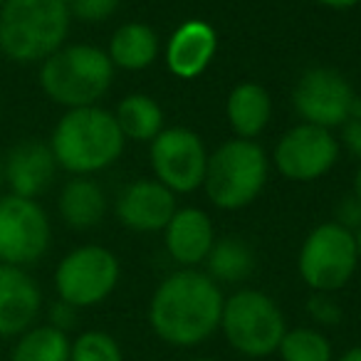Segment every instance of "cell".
I'll return each mask as SVG.
<instances>
[{"instance_id": "6da1fadb", "label": "cell", "mask_w": 361, "mask_h": 361, "mask_svg": "<svg viewBox=\"0 0 361 361\" xmlns=\"http://www.w3.org/2000/svg\"><path fill=\"white\" fill-rule=\"evenodd\" d=\"M226 297L216 280L201 270L183 267L169 275L149 305V324L164 344L191 349L221 329Z\"/></svg>"}, {"instance_id": "7a4b0ae2", "label": "cell", "mask_w": 361, "mask_h": 361, "mask_svg": "<svg viewBox=\"0 0 361 361\" xmlns=\"http://www.w3.org/2000/svg\"><path fill=\"white\" fill-rule=\"evenodd\" d=\"M124 134L114 114L102 106L67 109L50 136L57 166L77 176H90L111 166L124 151Z\"/></svg>"}, {"instance_id": "3957f363", "label": "cell", "mask_w": 361, "mask_h": 361, "mask_svg": "<svg viewBox=\"0 0 361 361\" xmlns=\"http://www.w3.org/2000/svg\"><path fill=\"white\" fill-rule=\"evenodd\" d=\"M72 13L62 0H6L0 6V52L13 62H45L67 40Z\"/></svg>"}, {"instance_id": "277c9868", "label": "cell", "mask_w": 361, "mask_h": 361, "mask_svg": "<svg viewBox=\"0 0 361 361\" xmlns=\"http://www.w3.org/2000/svg\"><path fill=\"white\" fill-rule=\"evenodd\" d=\"M114 65L94 45H62L40 67V87L55 104L67 109L94 106L109 92Z\"/></svg>"}, {"instance_id": "5b68a950", "label": "cell", "mask_w": 361, "mask_h": 361, "mask_svg": "<svg viewBox=\"0 0 361 361\" xmlns=\"http://www.w3.org/2000/svg\"><path fill=\"white\" fill-rule=\"evenodd\" d=\"M267 183V156L252 139H231L208 156L206 193L223 211L245 208Z\"/></svg>"}, {"instance_id": "8992f818", "label": "cell", "mask_w": 361, "mask_h": 361, "mask_svg": "<svg viewBox=\"0 0 361 361\" xmlns=\"http://www.w3.org/2000/svg\"><path fill=\"white\" fill-rule=\"evenodd\" d=\"M221 331L238 354L265 359L277 354L287 331V319L270 295L260 290H238L223 305Z\"/></svg>"}, {"instance_id": "52a82bcc", "label": "cell", "mask_w": 361, "mask_h": 361, "mask_svg": "<svg viewBox=\"0 0 361 361\" xmlns=\"http://www.w3.org/2000/svg\"><path fill=\"white\" fill-rule=\"evenodd\" d=\"M359 267L356 233L336 221L317 226L302 243L297 270L312 292H331L349 285Z\"/></svg>"}, {"instance_id": "ba28073f", "label": "cell", "mask_w": 361, "mask_h": 361, "mask_svg": "<svg viewBox=\"0 0 361 361\" xmlns=\"http://www.w3.org/2000/svg\"><path fill=\"white\" fill-rule=\"evenodd\" d=\"M119 260L102 245L75 247L55 270V290L62 302L77 307H94L114 292L119 282Z\"/></svg>"}, {"instance_id": "9c48e42d", "label": "cell", "mask_w": 361, "mask_h": 361, "mask_svg": "<svg viewBox=\"0 0 361 361\" xmlns=\"http://www.w3.org/2000/svg\"><path fill=\"white\" fill-rule=\"evenodd\" d=\"M50 247V218L35 198L0 196V262L25 267Z\"/></svg>"}, {"instance_id": "30bf717a", "label": "cell", "mask_w": 361, "mask_h": 361, "mask_svg": "<svg viewBox=\"0 0 361 361\" xmlns=\"http://www.w3.org/2000/svg\"><path fill=\"white\" fill-rule=\"evenodd\" d=\"M151 166L156 180L171 193H191L206 180V144L196 131L186 126H171L151 141Z\"/></svg>"}, {"instance_id": "8fae6325", "label": "cell", "mask_w": 361, "mask_h": 361, "mask_svg": "<svg viewBox=\"0 0 361 361\" xmlns=\"http://www.w3.org/2000/svg\"><path fill=\"white\" fill-rule=\"evenodd\" d=\"M356 99L359 97L354 94L346 77L331 67L307 70L292 94L295 109L305 119V124H314L322 129L344 126L351 119Z\"/></svg>"}, {"instance_id": "7c38bea8", "label": "cell", "mask_w": 361, "mask_h": 361, "mask_svg": "<svg viewBox=\"0 0 361 361\" xmlns=\"http://www.w3.org/2000/svg\"><path fill=\"white\" fill-rule=\"evenodd\" d=\"M272 159L287 180L310 183L331 171L339 159V141L329 129L302 121L277 141Z\"/></svg>"}, {"instance_id": "4fadbf2b", "label": "cell", "mask_w": 361, "mask_h": 361, "mask_svg": "<svg viewBox=\"0 0 361 361\" xmlns=\"http://www.w3.org/2000/svg\"><path fill=\"white\" fill-rule=\"evenodd\" d=\"M176 211V196L159 180H134L116 198V216L136 233L164 231Z\"/></svg>"}, {"instance_id": "5bb4252c", "label": "cell", "mask_w": 361, "mask_h": 361, "mask_svg": "<svg viewBox=\"0 0 361 361\" xmlns=\"http://www.w3.org/2000/svg\"><path fill=\"white\" fill-rule=\"evenodd\" d=\"M57 173V161L50 144L37 139H25L16 144L6 156L3 176L16 196L37 198L50 188Z\"/></svg>"}, {"instance_id": "9a60e30c", "label": "cell", "mask_w": 361, "mask_h": 361, "mask_svg": "<svg viewBox=\"0 0 361 361\" xmlns=\"http://www.w3.org/2000/svg\"><path fill=\"white\" fill-rule=\"evenodd\" d=\"M42 307L37 282L23 267L0 262V336H20L35 324Z\"/></svg>"}, {"instance_id": "2e32d148", "label": "cell", "mask_w": 361, "mask_h": 361, "mask_svg": "<svg viewBox=\"0 0 361 361\" xmlns=\"http://www.w3.org/2000/svg\"><path fill=\"white\" fill-rule=\"evenodd\" d=\"M164 233L171 260L183 267H196L206 262L208 252L216 243L213 223L201 208H178L169 226L164 228Z\"/></svg>"}, {"instance_id": "e0dca14e", "label": "cell", "mask_w": 361, "mask_h": 361, "mask_svg": "<svg viewBox=\"0 0 361 361\" xmlns=\"http://www.w3.org/2000/svg\"><path fill=\"white\" fill-rule=\"evenodd\" d=\"M216 47V30L208 23L186 20L171 35L169 45H166V65L176 77L193 80L211 65Z\"/></svg>"}, {"instance_id": "ac0fdd59", "label": "cell", "mask_w": 361, "mask_h": 361, "mask_svg": "<svg viewBox=\"0 0 361 361\" xmlns=\"http://www.w3.org/2000/svg\"><path fill=\"white\" fill-rule=\"evenodd\" d=\"M226 114L238 139H255L270 121V94L265 92V87L255 85V82H243L228 94Z\"/></svg>"}, {"instance_id": "d6986e66", "label": "cell", "mask_w": 361, "mask_h": 361, "mask_svg": "<svg viewBox=\"0 0 361 361\" xmlns=\"http://www.w3.org/2000/svg\"><path fill=\"white\" fill-rule=\"evenodd\" d=\"M106 213V196L97 180L77 176L60 193V216L75 231H87L102 223Z\"/></svg>"}, {"instance_id": "ffe728a7", "label": "cell", "mask_w": 361, "mask_h": 361, "mask_svg": "<svg viewBox=\"0 0 361 361\" xmlns=\"http://www.w3.org/2000/svg\"><path fill=\"white\" fill-rule=\"evenodd\" d=\"M109 60L121 70H144L159 57V35L144 23H126L111 35Z\"/></svg>"}, {"instance_id": "44dd1931", "label": "cell", "mask_w": 361, "mask_h": 361, "mask_svg": "<svg viewBox=\"0 0 361 361\" xmlns=\"http://www.w3.org/2000/svg\"><path fill=\"white\" fill-rule=\"evenodd\" d=\"M206 265V275L218 285H238V282H245L255 270V252L245 240L231 235L213 243Z\"/></svg>"}, {"instance_id": "7402d4cb", "label": "cell", "mask_w": 361, "mask_h": 361, "mask_svg": "<svg viewBox=\"0 0 361 361\" xmlns=\"http://www.w3.org/2000/svg\"><path fill=\"white\" fill-rule=\"evenodd\" d=\"M114 119L124 139L131 141H154L164 131V111L146 94H129L121 99Z\"/></svg>"}, {"instance_id": "603a6c76", "label": "cell", "mask_w": 361, "mask_h": 361, "mask_svg": "<svg viewBox=\"0 0 361 361\" xmlns=\"http://www.w3.org/2000/svg\"><path fill=\"white\" fill-rule=\"evenodd\" d=\"M72 341L67 331L52 324L30 326L18 336L11 351V361H70Z\"/></svg>"}, {"instance_id": "cb8c5ba5", "label": "cell", "mask_w": 361, "mask_h": 361, "mask_svg": "<svg viewBox=\"0 0 361 361\" xmlns=\"http://www.w3.org/2000/svg\"><path fill=\"white\" fill-rule=\"evenodd\" d=\"M277 354L282 361H334V346L324 331L314 326H295L285 331Z\"/></svg>"}, {"instance_id": "d4e9b609", "label": "cell", "mask_w": 361, "mask_h": 361, "mask_svg": "<svg viewBox=\"0 0 361 361\" xmlns=\"http://www.w3.org/2000/svg\"><path fill=\"white\" fill-rule=\"evenodd\" d=\"M70 361H124V351L111 334L90 329L72 341Z\"/></svg>"}, {"instance_id": "484cf974", "label": "cell", "mask_w": 361, "mask_h": 361, "mask_svg": "<svg viewBox=\"0 0 361 361\" xmlns=\"http://www.w3.org/2000/svg\"><path fill=\"white\" fill-rule=\"evenodd\" d=\"M307 312H310L312 319L322 326H336L341 322V317H344L339 302L331 295H326V292H314V295L307 300Z\"/></svg>"}, {"instance_id": "4316f807", "label": "cell", "mask_w": 361, "mask_h": 361, "mask_svg": "<svg viewBox=\"0 0 361 361\" xmlns=\"http://www.w3.org/2000/svg\"><path fill=\"white\" fill-rule=\"evenodd\" d=\"M119 8V0H72L70 13L72 18L82 23H102L111 18Z\"/></svg>"}, {"instance_id": "83f0119b", "label": "cell", "mask_w": 361, "mask_h": 361, "mask_svg": "<svg viewBox=\"0 0 361 361\" xmlns=\"http://www.w3.org/2000/svg\"><path fill=\"white\" fill-rule=\"evenodd\" d=\"M336 223L349 228V231L351 228H356V231L361 228V203L354 196L339 203V208H336Z\"/></svg>"}, {"instance_id": "f1b7e54d", "label": "cell", "mask_w": 361, "mask_h": 361, "mask_svg": "<svg viewBox=\"0 0 361 361\" xmlns=\"http://www.w3.org/2000/svg\"><path fill=\"white\" fill-rule=\"evenodd\" d=\"M77 322V307L67 305V302H55L50 310V324L57 326V329L62 331H70L72 326H75Z\"/></svg>"}, {"instance_id": "f546056e", "label": "cell", "mask_w": 361, "mask_h": 361, "mask_svg": "<svg viewBox=\"0 0 361 361\" xmlns=\"http://www.w3.org/2000/svg\"><path fill=\"white\" fill-rule=\"evenodd\" d=\"M341 129H344V131H341V136H344L346 149L361 159V116H351V119L346 121Z\"/></svg>"}, {"instance_id": "4dcf8cb0", "label": "cell", "mask_w": 361, "mask_h": 361, "mask_svg": "<svg viewBox=\"0 0 361 361\" xmlns=\"http://www.w3.org/2000/svg\"><path fill=\"white\" fill-rule=\"evenodd\" d=\"M317 3H322V6H326V8H331V11H346V8L359 6L361 0H317Z\"/></svg>"}, {"instance_id": "1f68e13d", "label": "cell", "mask_w": 361, "mask_h": 361, "mask_svg": "<svg viewBox=\"0 0 361 361\" xmlns=\"http://www.w3.org/2000/svg\"><path fill=\"white\" fill-rule=\"evenodd\" d=\"M334 361H361V344L359 346H351V349H346L341 356H336Z\"/></svg>"}, {"instance_id": "d6a6232c", "label": "cell", "mask_w": 361, "mask_h": 361, "mask_svg": "<svg viewBox=\"0 0 361 361\" xmlns=\"http://www.w3.org/2000/svg\"><path fill=\"white\" fill-rule=\"evenodd\" d=\"M354 198L361 203V166H359V171H356V178H354Z\"/></svg>"}, {"instance_id": "836d02e7", "label": "cell", "mask_w": 361, "mask_h": 361, "mask_svg": "<svg viewBox=\"0 0 361 361\" xmlns=\"http://www.w3.org/2000/svg\"><path fill=\"white\" fill-rule=\"evenodd\" d=\"M356 247H359V262H361V228L356 231Z\"/></svg>"}, {"instance_id": "e575fe53", "label": "cell", "mask_w": 361, "mask_h": 361, "mask_svg": "<svg viewBox=\"0 0 361 361\" xmlns=\"http://www.w3.org/2000/svg\"><path fill=\"white\" fill-rule=\"evenodd\" d=\"M3 183H6V176H3V164H0V188H3Z\"/></svg>"}, {"instance_id": "d590c367", "label": "cell", "mask_w": 361, "mask_h": 361, "mask_svg": "<svg viewBox=\"0 0 361 361\" xmlns=\"http://www.w3.org/2000/svg\"><path fill=\"white\" fill-rule=\"evenodd\" d=\"M193 361H216V359H193Z\"/></svg>"}, {"instance_id": "8d00e7d4", "label": "cell", "mask_w": 361, "mask_h": 361, "mask_svg": "<svg viewBox=\"0 0 361 361\" xmlns=\"http://www.w3.org/2000/svg\"><path fill=\"white\" fill-rule=\"evenodd\" d=\"M62 3H67V6H70V3H72V0H62Z\"/></svg>"}, {"instance_id": "74e56055", "label": "cell", "mask_w": 361, "mask_h": 361, "mask_svg": "<svg viewBox=\"0 0 361 361\" xmlns=\"http://www.w3.org/2000/svg\"><path fill=\"white\" fill-rule=\"evenodd\" d=\"M3 3H6V0H0V6H3Z\"/></svg>"}]
</instances>
